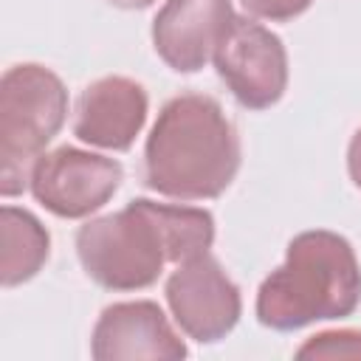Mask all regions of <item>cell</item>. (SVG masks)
I'll list each match as a JSON object with an SVG mask.
<instances>
[{
	"mask_svg": "<svg viewBox=\"0 0 361 361\" xmlns=\"http://www.w3.org/2000/svg\"><path fill=\"white\" fill-rule=\"evenodd\" d=\"M214 243V217L197 206L135 197L76 231L85 274L107 290H141L158 282L166 262H186Z\"/></svg>",
	"mask_w": 361,
	"mask_h": 361,
	"instance_id": "cell-1",
	"label": "cell"
},
{
	"mask_svg": "<svg viewBox=\"0 0 361 361\" xmlns=\"http://www.w3.org/2000/svg\"><path fill=\"white\" fill-rule=\"evenodd\" d=\"M240 169V135L220 102L203 93L169 99L144 144V183L175 200L220 197Z\"/></svg>",
	"mask_w": 361,
	"mask_h": 361,
	"instance_id": "cell-2",
	"label": "cell"
},
{
	"mask_svg": "<svg viewBox=\"0 0 361 361\" xmlns=\"http://www.w3.org/2000/svg\"><path fill=\"white\" fill-rule=\"evenodd\" d=\"M361 305V265L347 237L313 228L288 243L285 262L257 290V319L271 330H299L353 316Z\"/></svg>",
	"mask_w": 361,
	"mask_h": 361,
	"instance_id": "cell-3",
	"label": "cell"
},
{
	"mask_svg": "<svg viewBox=\"0 0 361 361\" xmlns=\"http://www.w3.org/2000/svg\"><path fill=\"white\" fill-rule=\"evenodd\" d=\"M68 90L62 79L37 62L11 65L0 79V192L23 195L31 169L62 130Z\"/></svg>",
	"mask_w": 361,
	"mask_h": 361,
	"instance_id": "cell-4",
	"label": "cell"
},
{
	"mask_svg": "<svg viewBox=\"0 0 361 361\" xmlns=\"http://www.w3.org/2000/svg\"><path fill=\"white\" fill-rule=\"evenodd\" d=\"M212 62L245 110H268L285 96L288 51L282 39L251 14H234Z\"/></svg>",
	"mask_w": 361,
	"mask_h": 361,
	"instance_id": "cell-5",
	"label": "cell"
},
{
	"mask_svg": "<svg viewBox=\"0 0 361 361\" xmlns=\"http://www.w3.org/2000/svg\"><path fill=\"white\" fill-rule=\"evenodd\" d=\"M124 169L116 158L76 147L42 152L31 169L28 189L39 206L65 220L90 217L121 186Z\"/></svg>",
	"mask_w": 361,
	"mask_h": 361,
	"instance_id": "cell-6",
	"label": "cell"
},
{
	"mask_svg": "<svg viewBox=\"0 0 361 361\" xmlns=\"http://www.w3.org/2000/svg\"><path fill=\"white\" fill-rule=\"evenodd\" d=\"M164 293L175 324L200 344L226 338L243 313L240 288L209 251L180 262L169 274Z\"/></svg>",
	"mask_w": 361,
	"mask_h": 361,
	"instance_id": "cell-7",
	"label": "cell"
},
{
	"mask_svg": "<svg viewBox=\"0 0 361 361\" xmlns=\"http://www.w3.org/2000/svg\"><path fill=\"white\" fill-rule=\"evenodd\" d=\"M231 20V0H166L152 20V48L175 73H197L214 59Z\"/></svg>",
	"mask_w": 361,
	"mask_h": 361,
	"instance_id": "cell-8",
	"label": "cell"
},
{
	"mask_svg": "<svg viewBox=\"0 0 361 361\" xmlns=\"http://www.w3.org/2000/svg\"><path fill=\"white\" fill-rule=\"evenodd\" d=\"M90 355L96 361L124 358H186L183 338L172 330L164 310L149 299L107 305L90 336Z\"/></svg>",
	"mask_w": 361,
	"mask_h": 361,
	"instance_id": "cell-9",
	"label": "cell"
},
{
	"mask_svg": "<svg viewBox=\"0 0 361 361\" xmlns=\"http://www.w3.org/2000/svg\"><path fill=\"white\" fill-rule=\"evenodd\" d=\"M149 110L147 90L130 76H102L90 82L73 110V135L90 147L124 152L144 130Z\"/></svg>",
	"mask_w": 361,
	"mask_h": 361,
	"instance_id": "cell-10",
	"label": "cell"
},
{
	"mask_svg": "<svg viewBox=\"0 0 361 361\" xmlns=\"http://www.w3.org/2000/svg\"><path fill=\"white\" fill-rule=\"evenodd\" d=\"M0 234H3V259H0L3 288H14L34 279L51 254L48 228L28 209L6 203L0 209Z\"/></svg>",
	"mask_w": 361,
	"mask_h": 361,
	"instance_id": "cell-11",
	"label": "cell"
},
{
	"mask_svg": "<svg viewBox=\"0 0 361 361\" xmlns=\"http://www.w3.org/2000/svg\"><path fill=\"white\" fill-rule=\"evenodd\" d=\"M296 358H361V330H324L310 336Z\"/></svg>",
	"mask_w": 361,
	"mask_h": 361,
	"instance_id": "cell-12",
	"label": "cell"
},
{
	"mask_svg": "<svg viewBox=\"0 0 361 361\" xmlns=\"http://www.w3.org/2000/svg\"><path fill=\"white\" fill-rule=\"evenodd\" d=\"M243 8L257 17V20H271V23H285L299 17L302 11L310 8L313 0H240Z\"/></svg>",
	"mask_w": 361,
	"mask_h": 361,
	"instance_id": "cell-13",
	"label": "cell"
},
{
	"mask_svg": "<svg viewBox=\"0 0 361 361\" xmlns=\"http://www.w3.org/2000/svg\"><path fill=\"white\" fill-rule=\"evenodd\" d=\"M347 172H350V180L361 189V127L353 133L347 147Z\"/></svg>",
	"mask_w": 361,
	"mask_h": 361,
	"instance_id": "cell-14",
	"label": "cell"
},
{
	"mask_svg": "<svg viewBox=\"0 0 361 361\" xmlns=\"http://www.w3.org/2000/svg\"><path fill=\"white\" fill-rule=\"evenodd\" d=\"M107 3H113V6H118V8H147V6H152L155 0H107Z\"/></svg>",
	"mask_w": 361,
	"mask_h": 361,
	"instance_id": "cell-15",
	"label": "cell"
}]
</instances>
